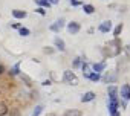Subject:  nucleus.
<instances>
[{"mask_svg": "<svg viewBox=\"0 0 130 116\" xmlns=\"http://www.w3.org/2000/svg\"><path fill=\"white\" fill-rule=\"evenodd\" d=\"M35 3H37L40 8H43V9H44V8L47 9V8H51V6H52V5L47 2V0H35Z\"/></svg>", "mask_w": 130, "mask_h": 116, "instance_id": "nucleus-19", "label": "nucleus"}, {"mask_svg": "<svg viewBox=\"0 0 130 116\" xmlns=\"http://www.w3.org/2000/svg\"><path fill=\"white\" fill-rule=\"evenodd\" d=\"M63 28H64V18H58V20H55V22L49 26V29H51L52 32H60Z\"/></svg>", "mask_w": 130, "mask_h": 116, "instance_id": "nucleus-5", "label": "nucleus"}, {"mask_svg": "<svg viewBox=\"0 0 130 116\" xmlns=\"http://www.w3.org/2000/svg\"><path fill=\"white\" fill-rule=\"evenodd\" d=\"M19 76L22 78V81H23V83H25V84H26L28 87H32V80H31V78H29V76H28L26 73H20Z\"/></svg>", "mask_w": 130, "mask_h": 116, "instance_id": "nucleus-15", "label": "nucleus"}, {"mask_svg": "<svg viewBox=\"0 0 130 116\" xmlns=\"http://www.w3.org/2000/svg\"><path fill=\"white\" fill-rule=\"evenodd\" d=\"M68 32H69L71 35L78 34V32H80V23H78V22H71V23H68Z\"/></svg>", "mask_w": 130, "mask_h": 116, "instance_id": "nucleus-7", "label": "nucleus"}, {"mask_svg": "<svg viewBox=\"0 0 130 116\" xmlns=\"http://www.w3.org/2000/svg\"><path fill=\"white\" fill-rule=\"evenodd\" d=\"M127 50H128V52H130V44H128V46H127Z\"/></svg>", "mask_w": 130, "mask_h": 116, "instance_id": "nucleus-33", "label": "nucleus"}, {"mask_svg": "<svg viewBox=\"0 0 130 116\" xmlns=\"http://www.w3.org/2000/svg\"><path fill=\"white\" fill-rule=\"evenodd\" d=\"M81 64H83V58L77 56V58H74V60H72V67H74V69H78V67H81Z\"/></svg>", "mask_w": 130, "mask_h": 116, "instance_id": "nucleus-20", "label": "nucleus"}, {"mask_svg": "<svg viewBox=\"0 0 130 116\" xmlns=\"http://www.w3.org/2000/svg\"><path fill=\"white\" fill-rule=\"evenodd\" d=\"M122 28H124V26H122V23H119V25L115 28V31H113V35H115V38H118V37H119V34L122 32Z\"/></svg>", "mask_w": 130, "mask_h": 116, "instance_id": "nucleus-22", "label": "nucleus"}, {"mask_svg": "<svg viewBox=\"0 0 130 116\" xmlns=\"http://www.w3.org/2000/svg\"><path fill=\"white\" fill-rule=\"evenodd\" d=\"M63 81L68 83V84H71V86H77V84H78V78H77V75H75L72 70H64V73H63Z\"/></svg>", "mask_w": 130, "mask_h": 116, "instance_id": "nucleus-2", "label": "nucleus"}, {"mask_svg": "<svg viewBox=\"0 0 130 116\" xmlns=\"http://www.w3.org/2000/svg\"><path fill=\"white\" fill-rule=\"evenodd\" d=\"M47 2H49L51 5H58V2H60V0H47Z\"/></svg>", "mask_w": 130, "mask_h": 116, "instance_id": "nucleus-29", "label": "nucleus"}, {"mask_svg": "<svg viewBox=\"0 0 130 116\" xmlns=\"http://www.w3.org/2000/svg\"><path fill=\"white\" fill-rule=\"evenodd\" d=\"M118 93L121 95L122 101H130V84H124L121 90H118Z\"/></svg>", "mask_w": 130, "mask_h": 116, "instance_id": "nucleus-4", "label": "nucleus"}, {"mask_svg": "<svg viewBox=\"0 0 130 116\" xmlns=\"http://www.w3.org/2000/svg\"><path fill=\"white\" fill-rule=\"evenodd\" d=\"M41 111H43V107H41V105H37V107L34 108V111H32V116H40Z\"/></svg>", "mask_w": 130, "mask_h": 116, "instance_id": "nucleus-25", "label": "nucleus"}, {"mask_svg": "<svg viewBox=\"0 0 130 116\" xmlns=\"http://www.w3.org/2000/svg\"><path fill=\"white\" fill-rule=\"evenodd\" d=\"M35 12H38L40 15H46V11H44L43 8H37V9H35Z\"/></svg>", "mask_w": 130, "mask_h": 116, "instance_id": "nucleus-28", "label": "nucleus"}, {"mask_svg": "<svg viewBox=\"0 0 130 116\" xmlns=\"http://www.w3.org/2000/svg\"><path fill=\"white\" fill-rule=\"evenodd\" d=\"M54 44H55V49H58L60 52H64V50H66V44H64V40L60 38V37H55V38H54Z\"/></svg>", "mask_w": 130, "mask_h": 116, "instance_id": "nucleus-10", "label": "nucleus"}, {"mask_svg": "<svg viewBox=\"0 0 130 116\" xmlns=\"http://www.w3.org/2000/svg\"><path fill=\"white\" fill-rule=\"evenodd\" d=\"M8 110H9V107H8L6 102H0V116H6Z\"/></svg>", "mask_w": 130, "mask_h": 116, "instance_id": "nucleus-16", "label": "nucleus"}, {"mask_svg": "<svg viewBox=\"0 0 130 116\" xmlns=\"http://www.w3.org/2000/svg\"><path fill=\"white\" fill-rule=\"evenodd\" d=\"M90 67H92V72L101 75V73L104 72V69H106V63H104V61H101V63H93V64H90Z\"/></svg>", "mask_w": 130, "mask_h": 116, "instance_id": "nucleus-9", "label": "nucleus"}, {"mask_svg": "<svg viewBox=\"0 0 130 116\" xmlns=\"http://www.w3.org/2000/svg\"><path fill=\"white\" fill-rule=\"evenodd\" d=\"M87 80H90V81L96 83V81H100V80H101V75H100V73H95V72H92V73H90V76H89Z\"/></svg>", "mask_w": 130, "mask_h": 116, "instance_id": "nucleus-23", "label": "nucleus"}, {"mask_svg": "<svg viewBox=\"0 0 130 116\" xmlns=\"http://www.w3.org/2000/svg\"><path fill=\"white\" fill-rule=\"evenodd\" d=\"M83 11L86 12V14H93L95 12V6L93 5H89V3H86V5H83Z\"/></svg>", "mask_w": 130, "mask_h": 116, "instance_id": "nucleus-17", "label": "nucleus"}, {"mask_svg": "<svg viewBox=\"0 0 130 116\" xmlns=\"http://www.w3.org/2000/svg\"><path fill=\"white\" fill-rule=\"evenodd\" d=\"M101 80H103L106 84H115V83L118 81V72H116V70H109V72H106V73L101 76Z\"/></svg>", "mask_w": 130, "mask_h": 116, "instance_id": "nucleus-3", "label": "nucleus"}, {"mask_svg": "<svg viewBox=\"0 0 130 116\" xmlns=\"http://www.w3.org/2000/svg\"><path fill=\"white\" fill-rule=\"evenodd\" d=\"M69 3H71L72 6H80V5H81V2H78V0H69Z\"/></svg>", "mask_w": 130, "mask_h": 116, "instance_id": "nucleus-27", "label": "nucleus"}, {"mask_svg": "<svg viewBox=\"0 0 130 116\" xmlns=\"http://www.w3.org/2000/svg\"><path fill=\"white\" fill-rule=\"evenodd\" d=\"M96 98V93L95 92H86L83 96H81V102H90Z\"/></svg>", "mask_w": 130, "mask_h": 116, "instance_id": "nucleus-12", "label": "nucleus"}, {"mask_svg": "<svg viewBox=\"0 0 130 116\" xmlns=\"http://www.w3.org/2000/svg\"><path fill=\"white\" fill-rule=\"evenodd\" d=\"M3 72H5V67H3L2 64H0V75H3Z\"/></svg>", "mask_w": 130, "mask_h": 116, "instance_id": "nucleus-31", "label": "nucleus"}, {"mask_svg": "<svg viewBox=\"0 0 130 116\" xmlns=\"http://www.w3.org/2000/svg\"><path fill=\"white\" fill-rule=\"evenodd\" d=\"M46 116H57V114H55V113H47Z\"/></svg>", "mask_w": 130, "mask_h": 116, "instance_id": "nucleus-32", "label": "nucleus"}, {"mask_svg": "<svg viewBox=\"0 0 130 116\" xmlns=\"http://www.w3.org/2000/svg\"><path fill=\"white\" fill-rule=\"evenodd\" d=\"M122 50V46H121V41L118 38L112 40L107 43V47H103V55L104 56H109V58H113V56H118Z\"/></svg>", "mask_w": 130, "mask_h": 116, "instance_id": "nucleus-1", "label": "nucleus"}, {"mask_svg": "<svg viewBox=\"0 0 130 116\" xmlns=\"http://www.w3.org/2000/svg\"><path fill=\"white\" fill-rule=\"evenodd\" d=\"M98 31H100V32H103V34L110 32V31H112V22H110V20H104V22L98 26Z\"/></svg>", "mask_w": 130, "mask_h": 116, "instance_id": "nucleus-8", "label": "nucleus"}, {"mask_svg": "<svg viewBox=\"0 0 130 116\" xmlns=\"http://www.w3.org/2000/svg\"><path fill=\"white\" fill-rule=\"evenodd\" d=\"M19 34H20L22 37H28V35L31 34V31H29L28 28H20V29H19Z\"/></svg>", "mask_w": 130, "mask_h": 116, "instance_id": "nucleus-24", "label": "nucleus"}, {"mask_svg": "<svg viewBox=\"0 0 130 116\" xmlns=\"http://www.w3.org/2000/svg\"><path fill=\"white\" fill-rule=\"evenodd\" d=\"M81 70H83V76H84V78H89V76H90V73H92L90 63H87V61H83V64H81Z\"/></svg>", "mask_w": 130, "mask_h": 116, "instance_id": "nucleus-11", "label": "nucleus"}, {"mask_svg": "<svg viewBox=\"0 0 130 116\" xmlns=\"http://www.w3.org/2000/svg\"><path fill=\"white\" fill-rule=\"evenodd\" d=\"M12 17L22 20V18H26V17H28V12H26V11H22V9H14V11H12Z\"/></svg>", "mask_w": 130, "mask_h": 116, "instance_id": "nucleus-13", "label": "nucleus"}, {"mask_svg": "<svg viewBox=\"0 0 130 116\" xmlns=\"http://www.w3.org/2000/svg\"><path fill=\"white\" fill-rule=\"evenodd\" d=\"M9 75H11V76H17V75H20V63H17V64H14V66L11 67Z\"/></svg>", "mask_w": 130, "mask_h": 116, "instance_id": "nucleus-14", "label": "nucleus"}, {"mask_svg": "<svg viewBox=\"0 0 130 116\" xmlns=\"http://www.w3.org/2000/svg\"><path fill=\"white\" fill-rule=\"evenodd\" d=\"M54 50H55V49H52V47H44V49H43V52H44V53H47V55L54 53Z\"/></svg>", "mask_w": 130, "mask_h": 116, "instance_id": "nucleus-26", "label": "nucleus"}, {"mask_svg": "<svg viewBox=\"0 0 130 116\" xmlns=\"http://www.w3.org/2000/svg\"><path fill=\"white\" fill-rule=\"evenodd\" d=\"M64 116H81V111L80 110H75V108H71V110L64 111Z\"/></svg>", "mask_w": 130, "mask_h": 116, "instance_id": "nucleus-18", "label": "nucleus"}, {"mask_svg": "<svg viewBox=\"0 0 130 116\" xmlns=\"http://www.w3.org/2000/svg\"><path fill=\"white\" fill-rule=\"evenodd\" d=\"M8 116H22V113H20V108H17V107H12V108H9V110H8Z\"/></svg>", "mask_w": 130, "mask_h": 116, "instance_id": "nucleus-21", "label": "nucleus"}, {"mask_svg": "<svg viewBox=\"0 0 130 116\" xmlns=\"http://www.w3.org/2000/svg\"><path fill=\"white\" fill-rule=\"evenodd\" d=\"M107 95H109V101H115V102L119 101V98H118V89H116L115 86H109Z\"/></svg>", "mask_w": 130, "mask_h": 116, "instance_id": "nucleus-6", "label": "nucleus"}, {"mask_svg": "<svg viewBox=\"0 0 130 116\" xmlns=\"http://www.w3.org/2000/svg\"><path fill=\"white\" fill-rule=\"evenodd\" d=\"M11 26H12V28H14V29H20V28H22V26H20V25H19V23H12V25H11Z\"/></svg>", "mask_w": 130, "mask_h": 116, "instance_id": "nucleus-30", "label": "nucleus"}]
</instances>
